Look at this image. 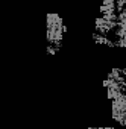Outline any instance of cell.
Here are the masks:
<instances>
[{
    "label": "cell",
    "mask_w": 126,
    "mask_h": 129,
    "mask_svg": "<svg viewBox=\"0 0 126 129\" xmlns=\"http://www.w3.org/2000/svg\"><path fill=\"white\" fill-rule=\"evenodd\" d=\"M64 23L58 14H47V52L56 53L62 44V35H64Z\"/></svg>",
    "instance_id": "obj_1"
},
{
    "label": "cell",
    "mask_w": 126,
    "mask_h": 129,
    "mask_svg": "<svg viewBox=\"0 0 126 129\" xmlns=\"http://www.w3.org/2000/svg\"><path fill=\"white\" fill-rule=\"evenodd\" d=\"M103 87L106 88L108 99H115L120 94L126 93V75L123 69H112L106 79L103 81Z\"/></svg>",
    "instance_id": "obj_2"
},
{
    "label": "cell",
    "mask_w": 126,
    "mask_h": 129,
    "mask_svg": "<svg viewBox=\"0 0 126 129\" xmlns=\"http://www.w3.org/2000/svg\"><path fill=\"white\" fill-rule=\"evenodd\" d=\"M108 38L114 43L115 47L126 49V9L117 12V23Z\"/></svg>",
    "instance_id": "obj_3"
},
{
    "label": "cell",
    "mask_w": 126,
    "mask_h": 129,
    "mask_svg": "<svg viewBox=\"0 0 126 129\" xmlns=\"http://www.w3.org/2000/svg\"><path fill=\"white\" fill-rule=\"evenodd\" d=\"M112 118L121 126H126V93L112 99Z\"/></svg>",
    "instance_id": "obj_4"
},
{
    "label": "cell",
    "mask_w": 126,
    "mask_h": 129,
    "mask_svg": "<svg viewBox=\"0 0 126 129\" xmlns=\"http://www.w3.org/2000/svg\"><path fill=\"white\" fill-rule=\"evenodd\" d=\"M115 6H117V11L115 12L124 11L126 9V0H115Z\"/></svg>",
    "instance_id": "obj_5"
},
{
    "label": "cell",
    "mask_w": 126,
    "mask_h": 129,
    "mask_svg": "<svg viewBox=\"0 0 126 129\" xmlns=\"http://www.w3.org/2000/svg\"><path fill=\"white\" fill-rule=\"evenodd\" d=\"M90 129H112V127H90Z\"/></svg>",
    "instance_id": "obj_6"
}]
</instances>
